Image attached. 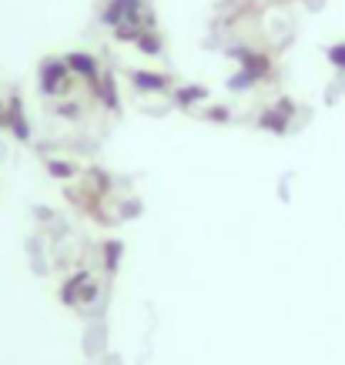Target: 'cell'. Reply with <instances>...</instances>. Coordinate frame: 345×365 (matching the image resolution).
<instances>
[{
    "label": "cell",
    "mask_w": 345,
    "mask_h": 365,
    "mask_svg": "<svg viewBox=\"0 0 345 365\" xmlns=\"http://www.w3.org/2000/svg\"><path fill=\"white\" fill-rule=\"evenodd\" d=\"M145 11H141V0H111V7L104 11V24L108 27H121V24H141Z\"/></svg>",
    "instance_id": "cell-1"
},
{
    "label": "cell",
    "mask_w": 345,
    "mask_h": 365,
    "mask_svg": "<svg viewBox=\"0 0 345 365\" xmlns=\"http://www.w3.org/2000/svg\"><path fill=\"white\" fill-rule=\"evenodd\" d=\"M67 64H71V71H78L84 78H94V74H98V64H94V57H88V54H71Z\"/></svg>",
    "instance_id": "cell-2"
},
{
    "label": "cell",
    "mask_w": 345,
    "mask_h": 365,
    "mask_svg": "<svg viewBox=\"0 0 345 365\" xmlns=\"http://www.w3.org/2000/svg\"><path fill=\"white\" fill-rule=\"evenodd\" d=\"M64 64H57V61H51V64H44V88H57L61 81H64Z\"/></svg>",
    "instance_id": "cell-3"
},
{
    "label": "cell",
    "mask_w": 345,
    "mask_h": 365,
    "mask_svg": "<svg viewBox=\"0 0 345 365\" xmlns=\"http://www.w3.org/2000/svg\"><path fill=\"white\" fill-rule=\"evenodd\" d=\"M134 84H138V88H148V91H161L165 88V78H161V74H145V71H138V74H134Z\"/></svg>",
    "instance_id": "cell-4"
},
{
    "label": "cell",
    "mask_w": 345,
    "mask_h": 365,
    "mask_svg": "<svg viewBox=\"0 0 345 365\" xmlns=\"http://www.w3.org/2000/svg\"><path fill=\"white\" fill-rule=\"evenodd\" d=\"M134 44L141 47V51H145V54H161V41H158L155 34H141V37H138V41H134Z\"/></svg>",
    "instance_id": "cell-5"
},
{
    "label": "cell",
    "mask_w": 345,
    "mask_h": 365,
    "mask_svg": "<svg viewBox=\"0 0 345 365\" xmlns=\"http://www.w3.org/2000/svg\"><path fill=\"white\" fill-rule=\"evenodd\" d=\"M201 98H205V88H181L178 91L181 104H191V101H201Z\"/></svg>",
    "instance_id": "cell-6"
},
{
    "label": "cell",
    "mask_w": 345,
    "mask_h": 365,
    "mask_svg": "<svg viewBox=\"0 0 345 365\" xmlns=\"http://www.w3.org/2000/svg\"><path fill=\"white\" fill-rule=\"evenodd\" d=\"M265 124H268V128H275V131H285V121H282L279 114H272V111L262 114V128H265Z\"/></svg>",
    "instance_id": "cell-7"
},
{
    "label": "cell",
    "mask_w": 345,
    "mask_h": 365,
    "mask_svg": "<svg viewBox=\"0 0 345 365\" xmlns=\"http://www.w3.org/2000/svg\"><path fill=\"white\" fill-rule=\"evenodd\" d=\"M329 57H332V64L345 67V44H335L332 51H329Z\"/></svg>",
    "instance_id": "cell-8"
}]
</instances>
